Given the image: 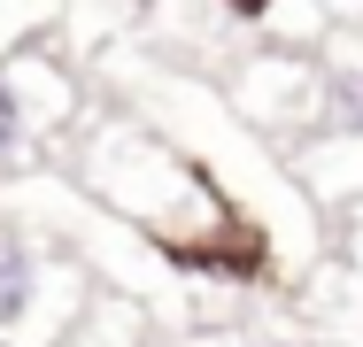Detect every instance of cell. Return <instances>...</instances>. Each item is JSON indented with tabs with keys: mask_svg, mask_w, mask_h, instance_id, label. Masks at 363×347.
Masks as SVG:
<instances>
[{
	"mask_svg": "<svg viewBox=\"0 0 363 347\" xmlns=\"http://www.w3.org/2000/svg\"><path fill=\"white\" fill-rule=\"evenodd\" d=\"M31 293H39V263H31V239L0 216V324H23L31 317Z\"/></svg>",
	"mask_w": 363,
	"mask_h": 347,
	"instance_id": "obj_1",
	"label": "cell"
},
{
	"mask_svg": "<svg viewBox=\"0 0 363 347\" xmlns=\"http://www.w3.org/2000/svg\"><path fill=\"white\" fill-rule=\"evenodd\" d=\"M23 139H31V108H23V85H16V69L0 62V170L23 154Z\"/></svg>",
	"mask_w": 363,
	"mask_h": 347,
	"instance_id": "obj_2",
	"label": "cell"
},
{
	"mask_svg": "<svg viewBox=\"0 0 363 347\" xmlns=\"http://www.w3.org/2000/svg\"><path fill=\"white\" fill-rule=\"evenodd\" d=\"M224 8H232V16H271L279 0H224Z\"/></svg>",
	"mask_w": 363,
	"mask_h": 347,
	"instance_id": "obj_3",
	"label": "cell"
}]
</instances>
